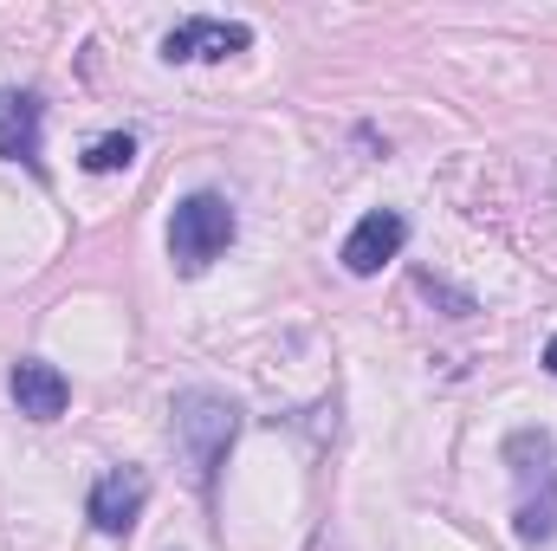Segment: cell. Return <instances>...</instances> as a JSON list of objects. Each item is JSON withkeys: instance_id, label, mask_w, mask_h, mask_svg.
<instances>
[{"instance_id": "cell-4", "label": "cell", "mask_w": 557, "mask_h": 551, "mask_svg": "<svg viewBox=\"0 0 557 551\" xmlns=\"http://www.w3.org/2000/svg\"><path fill=\"white\" fill-rule=\"evenodd\" d=\"M253 46V26H240V20H208V13H195V20H182L169 39H162V59H227V52H247Z\"/></svg>"}, {"instance_id": "cell-5", "label": "cell", "mask_w": 557, "mask_h": 551, "mask_svg": "<svg viewBox=\"0 0 557 551\" xmlns=\"http://www.w3.org/2000/svg\"><path fill=\"white\" fill-rule=\"evenodd\" d=\"M403 241H409V221H403L396 208H376V215H363V221L350 228V241H344V267H350L357 279L383 273V260H396Z\"/></svg>"}, {"instance_id": "cell-9", "label": "cell", "mask_w": 557, "mask_h": 551, "mask_svg": "<svg viewBox=\"0 0 557 551\" xmlns=\"http://www.w3.org/2000/svg\"><path fill=\"white\" fill-rule=\"evenodd\" d=\"M545 370H552V377H557V338H552V344H545Z\"/></svg>"}, {"instance_id": "cell-1", "label": "cell", "mask_w": 557, "mask_h": 551, "mask_svg": "<svg viewBox=\"0 0 557 551\" xmlns=\"http://www.w3.org/2000/svg\"><path fill=\"white\" fill-rule=\"evenodd\" d=\"M234 434H240V409L227 396H214V390H182L175 396V441H182V454L195 461L201 480H214V467L227 461Z\"/></svg>"}, {"instance_id": "cell-6", "label": "cell", "mask_w": 557, "mask_h": 551, "mask_svg": "<svg viewBox=\"0 0 557 551\" xmlns=\"http://www.w3.org/2000/svg\"><path fill=\"white\" fill-rule=\"evenodd\" d=\"M7 390H13L20 415H33V421H59L65 403H72L65 370H52V364H39V357H20V364H13V377H7Z\"/></svg>"}, {"instance_id": "cell-8", "label": "cell", "mask_w": 557, "mask_h": 551, "mask_svg": "<svg viewBox=\"0 0 557 551\" xmlns=\"http://www.w3.org/2000/svg\"><path fill=\"white\" fill-rule=\"evenodd\" d=\"M131 162H137V137H131V131H111V137H98L85 149V169H91V175H117V169H131Z\"/></svg>"}, {"instance_id": "cell-3", "label": "cell", "mask_w": 557, "mask_h": 551, "mask_svg": "<svg viewBox=\"0 0 557 551\" xmlns=\"http://www.w3.org/2000/svg\"><path fill=\"white\" fill-rule=\"evenodd\" d=\"M143 506H149V474H143V467H111V474L91 487V500H85L91 526L111 532V539H124V532L137 526Z\"/></svg>"}, {"instance_id": "cell-2", "label": "cell", "mask_w": 557, "mask_h": 551, "mask_svg": "<svg viewBox=\"0 0 557 551\" xmlns=\"http://www.w3.org/2000/svg\"><path fill=\"white\" fill-rule=\"evenodd\" d=\"M234 247V208L221 201V195H188V201H175V221H169V254H175V267L182 273H208L221 254Z\"/></svg>"}, {"instance_id": "cell-7", "label": "cell", "mask_w": 557, "mask_h": 551, "mask_svg": "<svg viewBox=\"0 0 557 551\" xmlns=\"http://www.w3.org/2000/svg\"><path fill=\"white\" fill-rule=\"evenodd\" d=\"M39 124H46V111L33 91H0V156L7 162L39 169Z\"/></svg>"}]
</instances>
